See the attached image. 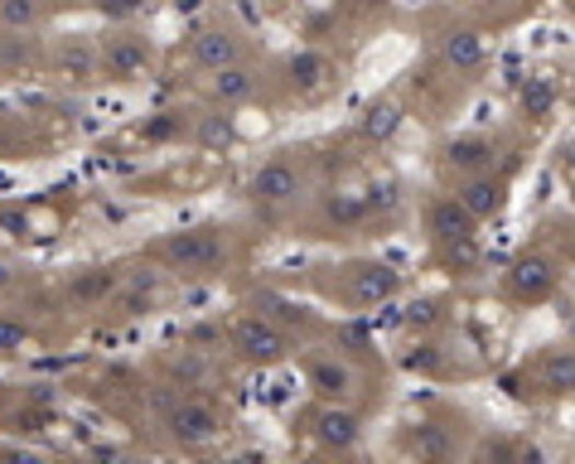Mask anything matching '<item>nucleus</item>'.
I'll return each mask as SVG.
<instances>
[{
    "mask_svg": "<svg viewBox=\"0 0 575 464\" xmlns=\"http://www.w3.org/2000/svg\"><path fill=\"white\" fill-rule=\"evenodd\" d=\"M25 344H30V324L10 315V310H0V358H15Z\"/></svg>",
    "mask_w": 575,
    "mask_h": 464,
    "instance_id": "nucleus-27",
    "label": "nucleus"
},
{
    "mask_svg": "<svg viewBox=\"0 0 575 464\" xmlns=\"http://www.w3.org/2000/svg\"><path fill=\"white\" fill-rule=\"evenodd\" d=\"M338 83H344V73H338L334 54H324V49H296V54L286 58V88L296 92L300 102H320Z\"/></svg>",
    "mask_w": 575,
    "mask_h": 464,
    "instance_id": "nucleus-13",
    "label": "nucleus"
},
{
    "mask_svg": "<svg viewBox=\"0 0 575 464\" xmlns=\"http://www.w3.org/2000/svg\"><path fill=\"white\" fill-rule=\"evenodd\" d=\"M338 5H358V0H338Z\"/></svg>",
    "mask_w": 575,
    "mask_h": 464,
    "instance_id": "nucleus-33",
    "label": "nucleus"
},
{
    "mask_svg": "<svg viewBox=\"0 0 575 464\" xmlns=\"http://www.w3.org/2000/svg\"><path fill=\"white\" fill-rule=\"evenodd\" d=\"M304 382H310L314 402H354L363 387V373L354 368V358L329 348V353H310L304 358Z\"/></svg>",
    "mask_w": 575,
    "mask_h": 464,
    "instance_id": "nucleus-12",
    "label": "nucleus"
},
{
    "mask_svg": "<svg viewBox=\"0 0 575 464\" xmlns=\"http://www.w3.org/2000/svg\"><path fill=\"white\" fill-rule=\"evenodd\" d=\"M498 160H503L498 136H488V131H464V136H450V141L440 146L436 170L445 174V179L460 184V179H469V174L498 170Z\"/></svg>",
    "mask_w": 575,
    "mask_h": 464,
    "instance_id": "nucleus-11",
    "label": "nucleus"
},
{
    "mask_svg": "<svg viewBox=\"0 0 575 464\" xmlns=\"http://www.w3.org/2000/svg\"><path fill=\"white\" fill-rule=\"evenodd\" d=\"M518 397L532 402H571L575 397V344H547L518 368Z\"/></svg>",
    "mask_w": 575,
    "mask_h": 464,
    "instance_id": "nucleus-5",
    "label": "nucleus"
},
{
    "mask_svg": "<svg viewBox=\"0 0 575 464\" xmlns=\"http://www.w3.org/2000/svg\"><path fill=\"white\" fill-rule=\"evenodd\" d=\"M164 378L174 382V387H198V382L214 378V348H198V344H180L170 348V353L160 358Z\"/></svg>",
    "mask_w": 575,
    "mask_h": 464,
    "instance_id": "nucleus-21",
    "label": "nucleus"
},
{
    "mask_svg": "<svg viewBox=\"0 0 575 464\" xmlns=\"http://www.w3.org/2000/svg\"><path fill=\"white\" fill-rule=\"evenodd\" d=\"M440 63L450 68V73H474L479 63L488 58V39H484V30H474V25H450L440 34Z\"/></svg>",
    "mask_w": 575,
    "mask_h": 464,
    "instance_id": "nucleus-18",
    "label": "nucleus"
},
{
    "mask_svg": "<svg viewBox=\"0 0 575 464\" xmlns=\"http://www.w3.org/2000/svg\"><path fill=\"white\" fill-rule=\"evenodd\" d=\"M10 402H15V392H10V382H0V411H5Z\"/></svg>",
    "mask_w": 575,
    "mask_h": 464,
    "instance_id": "nucleus-32",
    "label": "nucleus"
},
{
    "mask_svg": "<svg viewBox=\"0 0 575 464\" xmlns=\"http://www.w3.org/2000/svg\"><path fill=\"white\" fill-rule=\"evenodd\" d=\"M180 131H194V126H184V112H160L156 121L146 126V141H170V136Z\"/></svg>",
    "mask_w": 575,
    "mask_h": 464,
    "instance_id": "nucleus-30",
    "label": "nucleus"
},
{
    "mask_svg": "<svg viewBox=\"0 0 575 464\" xmlns=\"http://www.w3.org/2000/svg\"><path fill=\"white\" fill-rule=\"evenodd\" d=\"M402 121H406V107L396 97H378V102H368V112L358 116V136L368 146H382V141H392L396 131H402Z\"/></svg>",
    "mask_w": 575,
    "mask_h": 464,
    "instance_id": "nucleus-22",
    "label": "nucleus"
},
{
    "mask_svg": "<svg viewBox=\"0 0 575 464\" xmlns=\"http://www.w3.org/2000/svg\"><path fill=\"white\" fill-rule=\"evenodd\" d=\"M160 426L174 445L204 450V445H214V440L228 436V411H222L214 397H204V392H180V397L170 402V411L160 416Z\"/></svg>",
    "mask_w": 575,
    "mask_h": 464,
    "instance_id": "nucleus-4",
    "label": "nucleus"
},
{
    "mask_svg": "<svg viewBox=\"0 0 575 464\" xmlns=\"http://www.w3.org/2000/svg\"><path fill=\"white\" fill-rule=\"evenodd\" d=\"M25 58H30V39H20L15 30H5V39H0V63L15 68V63H25Z\"/></svg>",
    "mask_w": 575,
    "mask_h": 464,
    "instance_id": "nucleus-31",
    "label": "nucleus"
},
{
    "mask_svg": "<svg viewBox=\"0 0 575 464\" xmlns=\"http://www.w3.org/2000/svg\"><path fill=\"white\" fill-rule=\"evenodd\" d=\"M320 223L329 232H363L372 223V208H368V194H348V189H334L320 199Z\"/></svg>",
    "mask_w": 575,
    "mask_h": 464,
    "instance_id": "nucleus-20",
    "label": "nucleus"
},
{
    "mask_svg": "<svg viewBox=\"0 0 575 464\" xmlns=\"http://www.w3.org/2000/svg\"><path fill=\"white\" fill-rule=\"evenodd\" d=\"M304 436L324 455H354L363 445V416L354 411V402H314L304 411Z\"/></svg>",
    "mask_w": 575,
    "mask_h": 464,
    "instance_id": "nucleus-8",
    "label": "nucleus"
},
{
    "mask_svg": "<svg viewBox=\"0 0 575 464\" xmlns=\"http://www.w3.org/2000/svg\"><path fill=\"white\" fill-rule=\"evenodd\" d=\"M92 5H97L102 20H112V25H126V20H136L140 10L150 5V0H92Z\"/></svg>",
    "mask_w": 575,
    "mask_h": 464,
    "instance_id": "nucleus-29",
    "label": "nucleus"
},
{
    "mask_svg": "<svg viewBox=\"0 0 575 464\" xmlns=\"http://www.w3.org/2000/svg\"><path fill=\"white\" fill-rule=\"evenodd\" d=\"M402 450H411V455H421V460H445V455H455V440L445 436L440 426L421 421V426H411V431L402 436Z\"/></svg>",
    "mask_w": 575,
    "mask_h": 464,
    "instance_id": "nucleus-23",
    "label": "nucleus"
},
{
    "mask_svg": "<svg viewBox=\"0 0 575 464\" xmlns=\"http://www.w3.org/2000/svg\"><path fill=\"white\" fill-rule=\"evenodd\" d=\"M44 20V0H0V30L30 34Z\"/></svg>",
    "mask_w": 575,
    "mask_h": 464,
    "instance_id": "nucleus-25",
    "label": "nucleus"
},
{
    "mask_svg": "<svg viewBox=\"0 0 575 464\" xmlns=\"http://www.w3.org/2000/svg\"><path fill=\"white\" fill-rule=\"evenodd\" d=\"M116 286H122V271H116V266H82V271L68 276L64 300L73 310H107Z\"/></svg>",
    "mask_w": 575,
    "mask_h": 464,
    "instance_id": "nucleus-17",
    "label": "nucleus"
},
{
    "mask_svg": "<svg viewBox=\"0 0 575 464\" xmlns=\"http://www.w3.org/2000/svg\"><path fill=\"white\" fill-rule=\"evenodd\" d=\"M150 262H160L174 276H222L232 266V232L222 223L164 232L156 247H150Z\"/></svg>",
    "mask_w": 575,
    "mask_h": 464,
    "instance_id": "nucleus-2",
    "label": "nucleus"
},
{
    "mask_svg": "<svg viewBox=\"0 0 575 464\" xmlns=\"http://www.w3.org/2000/svg\"><path fill=\"white\" fill-rule=\"evenodd\" d=\"M228 348H232V358H242V363H252V368H280L296 353V334L280 320L252 310V315H238L228 324Z\"/></svg>",
    "mask_w": 575,
    "mask_h": 464,
    "instance_id": "nucleus-3",
    "label": "nucleus"
},
{
    "mask_svg": "<svg viewBox=\"0 0 575 464\" xmlns=\"http://www.w3.org/2000/svg\"><path fill=\"white\" fill-rule=\"evenodd\" d=\"M300 150H280V155L262 160L246 179V199L256 208H296L310 194V174H304V160H296Z\"/></svg>",
    "mask_w": 575,
    "mask_h": 464,
    "instance_id": "nucleus-6",
    "label": "nucleus"
},
{
    "mask_svg": "<svg viewBox=\"0 0 575 464\" xmlns=\"http://www.w3.org/2000/svg\"><path fill=\"white\" fill-rule=\"evenodd\" d=\"M150 63H156V49H150V39L131 25L122 30H107L97 39V78L102 83H116V88H131L140 78L150 73Z\"/></svg>",
    "mask_w": 575,
    "mask_h": 464,
    "instance_id": "nucleus-7",
    "label": "nucleus"
},
{
    "mask_svg": "<svg viewBox=\"0 0 575 464\" xmlns=\"http://www.w3.org/2000/svg\"><path fill=\"white\" fill-rule=\"evenodd\" d=\"M34 232V218H30V208H20V204H0V237H10V242H25Z\"/></svg>",
    "mask_w": 575,
    "mask_h": 464,
    "instance_id": "nucleus-28",
    "label": "nucleus"
},
{
    "mask_svg": "<svg viewBox=\"0 0 575 464\" xmlns=\"http://www.w3.org/2000/svg\"><path fill=\"white\" fill-rule=\"evenodd\" d=\"M314 286L324 290V300L348 310H378L387 300H396L406 290V276L392 262H344V266H314Z\"/></svg>",
    "mask_w": 575,
    "mask_h": 464,
    "instance_id": "nucleus-1",
    "label": "nucleus"
},
{
    "mask_svg": "<svg viewBox=\"0 0 575 464\" xmlns=\"http://www.w3.org/2000/svg\"><path fill=\"white\" fill-rule=\"evenodd\" d=\"M421 228H426V237L436 242L440 252L464 247V242L479 237V218L460 204V194L455 189L450 194H430V199L421 204Z\"/></svg>",
    "mask_w": 575,
    "mask_h": 464,
    "instance_id": "nucleus-10",
    "label": "nucleus"
},
{
    "mask_svg": "<svg viewBox=\"0 0 575 464\" xmlns=\"http://www.w3.org/2000/svg\"><path fill=\"white\" fill-rule=\"evenodd\" d=\"M551 107H556V83H551V78H527L522 83V112L537 116V121H547Z\"/></svg>",
    "mask_w": 575,
    "mask_h": 464,
    "instance_id": "nucleus-26",
    "label": "nucleus"
},
{
    "mask_svg": "<svg viewBox=\"0 0 575 464\" xmlns=\"http://www.w3.org/2000/svg\"><path fill=\"white\" fill-rule=\"evenodd\" d=\"M184 58H189V68H198V73H218V68L242 63L246 58V34L232 30V25H204V30L189 34Z\"/></svg>",
    "mask_w": 575,
    "mask_h": 464,
    "instance_id": "nucleus-14",
    "label": "nucleus"
},
{
    "mask_svg": "<svg viewBox=\"0 0 575 464\" xmlns=\"http://www.w3.org/2000/svg\"><path fill=\"white\" fill-rule=\"evenodd\" d=\"M256 92H262V73H256L246 58H242V63H228V68H218V73L204 78V102H208V107H218V112L246 107Z\"/></svg>",
    "mask_w": 575,
    "mask_h": 464,
    "instance_id": "nucleus-15",
    "label": "nucleus"
},
{
    "mask_svg": "<svg viewBox=\"0 0 575 464\" xmlns=\"http://www.w3.org/2000/svg\"><path fill=\"white\" fill-rule=\"evenodd\" d=\"M156 300H160V271H131V276H122V286H116V295H112V320H140V315H150L156 310Z\"/></svg>",
    "mask_w": 575,
    "mask_h": 464,
    "instance_id": "nucleus-19",
    "label": "nucleus"
},
{
    "mask_svg": "<svg viewBox=\"0 0 575 464\" xmlns=\"http://www.w3.org/2000/svg\"><path fill=\"white\" fill-rule=\"evenodd\" d=\"M556 281H561L556 257H547L542 247H527L508 262V271H503V295L518 300V305H542V300H551Z\"/></svg>",
    "mask_w": 575,
    "mask_h": 464,
    "instance_id": "nucleus-9",
    "label": "nucleus"
},
{
    "mask_svg": "<svg viewBox=\"0 0 575 464\" xmlns=\"http://www.w3.org/2000/svg\"><path fill=\"white\" fill-rule=\"evenodd\" d=\"M508 170H484V174H469V179L455 184V194H460V204L469 213L479 218V223H493V218L508 208Z\"/></svg>",
    "mask_w": 575,
    "mask_h": 464,
    "instance_id": "nucleus-16",
    "label": "nucleus"
},
{
    "mask_svg": "<svg viewBox=\"0 0 575 464\" xmlns=\"http://www.w3.org/2000/svg\"><path fill=\"white\" fill-rule=\"evenodd\" d=\"M238 141V131H232V116H222L218 107L208 116H194V146L198 150H228Z\"/></svg>",
    "mask_w": 575,
    "mask_h": 464,
    "instance_id": "nucleus-24",
    "label": "nucleus"
}]
</instances>
